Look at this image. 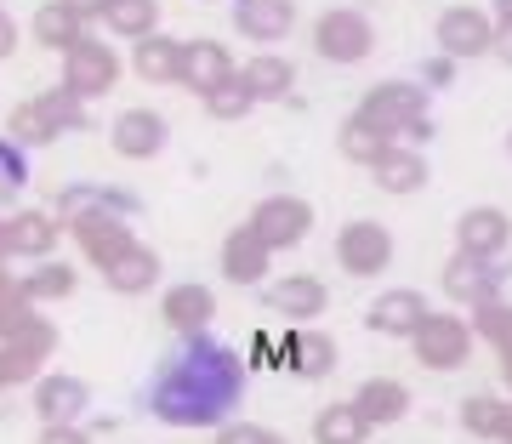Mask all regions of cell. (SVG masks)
Segmentation results:
<instances>
[{"instance_id": "obj_1", "label": "cell", "mask_w": 512, "mask_h": 444, "mask_svg": "<svg viewBox=\"0 0 512 444\" xmlns=\"http://www.w3.org/2000/svg\"><path fill=\"white\" fill-rule=\"evenodd\" d=\"M245 399V365L228 342H217L211 331L183 336L177 348L165 353L154 376H148L143 405L154 422L200 433V427H228L239 416Z\"/></svg>"}, {"instance_id": "obj_2", "label": "cell", "mask_w": 512, "mask_h": 444, "mask_svg": "<svg viewBox=\"0 0 512 444\" xmlns=\"http://www.w3.org/2000/svg\"><path fill=\"white\" fill-rule=\"evenodd\" d=\"M421 114H427V86H416V80H382V86H370L359 97L353 120H365L370 131H382V137L399 143L404 131H410V120H421Z\"/></svg>"}, {"instance_id": "obj_3", "label": "cell", "mask_w": 512, "mask_h": 444, "mask_svg": "<svg viewBox=\"0 0 512 444\" xmlns=\"http://www.w3.org/2000/svg\"><path fill=\"white\" fill-rule=\"evenodd\" d=\"M313 52L325 57V63H342V69L365 63L376 52V29H370V18L359 6H330V12L313 18Z\"/></svg>"}, {"instance_id": "obj_4", "label": "cell", "mask_w": 512, "mask_h": 444, "mask_svg": "<svg viewBox=\"0 0 512 444\" xmlns=\"http://www.w3.org/2000/svg\"><path fill=\"white\" fill-rule=\"evenodd\" d=\"M57 86H69L80 103H92V97L114 92L120 86V52H114L109 40H74L69 52H63V80Z\"/></svg>"}, {"instance_id": "obj_5", "label": "cell", "mask_w": 512, "mask_h": 444, "mask_svg": "<svg viewBox=\"0 0 512 444\" xmlns=\"http://www.w3.org/2000/svg\"><path fill=\"white\" fill-rule=\"evenodd\" d=\"M251 234L268 251H296V245L313 234V205L302 194H268V200H256L251 211Z\"/></svg>"}, {"instance_id": "obj_6", "label": "cell", "mask_w": 512, "mask_h": 444, "mask_svg": "<svg viewBox=\"0 0 512 444\" xmlns=\"http://www.w3.org/2000/svg\"><path fill=\"white\" fill-rule=\"evenodd\" d=\"M410 348L427 370H461L473 359V325L456 314H427L421 319V331L410 336Z\"/></svg>"}, {"instance_id": "obj_7", "label": "cell", "mask_w": 512, "mask_h": 444, "mask_svg": "<svg viewBox=\"0 0 512 444\" xmlns=\"http://www.w3.org/2000/svg\"><path fill=\"white\" fill-rule=\"evenodd\" d=\"M57 348V331L52 319H29L18 336H6L0 342V376H6V388H18V382H40V370H46V359H52Z\"/></svg>"}, {"instance_id": "obj_8", "label": "cell", "mask_w": 512, "mask_h": 444, "mask_svg": "<svg viewBox=\"0 0 512 444\" xmlns=\"http://www.w3.org/2000/svg\"><path fill=\"white\" fill-rule=\"evenodd\" d=\"M433 40H439V52L450 57V63L484 57L490 40H495V18L484 6H450V12H439V23H433Z\"/></svg>"}, {"instance_id": "obj_9", "label": "cell", "mask_w": 512, "mask_h": 444, "mask_svg": "<svg viewBox=\"0 0 512 444\" xmlns=\"http://www.w3.org/2000/svg\"><path fill=\"white\" fill-rule=\"evenodd\" d=\"M336 262H342L353 279H376L387 262H393V234L370 217L342 222V234H336Z\"/></svg>"}, {"instance_id": "obj_10", "label": "cell", "mask_w": 512, "mask_h": 444, "mask_svg": "<svg viewBox=\"0 0 512 444\" xmlns=\"http://www.w3.org/2000/svg\"><path fill=\"white\" fill-rule=\"evenodd\" d=\"M501 279H507V268L501 262H484V257H450L444 262V296L450 302H461V308H484V302H501Z\"/></svg>"}, {"instance_id": "obj_11", "label": "cell", "mask_w": 512, "mask_h": 444, "mask_svg": "<svg viewBox=\"0 0 512 444\" xmlns=\"http://www.w3.org/2000/svg\"><path fill=\"white\" fill-rule=\"evenodd\" d=\"M512 245V217L501 205H473V211H461L456 222V251L461 257H484V262H501Z\"/></svg>"}, {"instance_id": "obj_12", "label": "cell", "mask_w": 512, "mask_h": 444, "mask_svg": "<svg viewBox=\"0 0 512 444\" xmlns=\"http://www.w3.org/2000/svg\"><path fill=\"white\" fill-rule=\"evenodd\" d=\"M29 405H35L40 427H80V416H86V405H92V388H86L80 376L52 370V376H40L35 382Z\"/></svg>"}, {"instance_id": "obj_13", "label": "cell", "mask_w": 512, "mask_h": 444, "mask_svg": "<svg viewBox=\"0 0 512 444\" xmlns=\"http://www.w3.org/2000/svg\"><path fill=\"white\" fill-rule=\"evenodd\" d=\"M109 143L120 160H154V154H165V143H171V126H165V114L154 109H120L109 126Z\"/></svg>"}, {"instance_id": "obj_14", "label": "cell", "mask_w": 512, "mask_h": 444, "mask_svg": "<svg viewBox=\"0 0 512 444\" xmlns=\"http://www.w3.org/2000/svg\"><path fill=\"white\" fill-rule=\"evenodd\" d=\"M80 217H120L131 222L137 217V194H126V188H103V183H69L63 194H57V222L69 228V222Z\"/></svg>"}, {"instance_id": "obj_15", "label": "cell", "mask_w": 512, "mask_h": 444, "mask_svg": "<svg viewBox=\"0 0 512 444\" xmlns=\"http://www.w3.org/2000/svg\"><path fill=\"white\" fill-rule=\"evenodd\" d=\"M433 314L427 308V296L421 291H410V285H399V291H382L376 302H370V314H365V325L376 336H393V342H410V336L421 331V319Z\"/></svg>"}, {"instance_id": "obj_16", "label": "cell", "mask_w": 512, "mask_h": 444, "mask_svg": "<svg viewBox=\"0 0 512 444\" xmlns=\"http://www.w3.org/2000/svg\"><path fill=\"white\" fill-rule=\"evenodd\" d=\"M325 302H330L325 279H313V274H285V279L268 285V314H279L285 325H308V319H319L325 314Z\"/></svg>"}, {"instance_id": "obj_17", "label": "cell", "mask_w": 512, "mask_h": 444, "mask_svg": "<svg viewBox=\"0 0 512 444\" xmlns=\"http://www.w3.org/2000/svg\"><path fill=\"white\" fill-rule=\"evenodd\" d=\"M69 234L80 240V251H86L92 268H114V262L137 245L131 222H120V217H80V222H69Z\"/></svg>"}, {"instance_id": "obj_18", "label": "cell", "mask_w": 512, "mask_h": 444, "mask_svg": "<svg viewBox=\"0 0 512 444\" xmlns=\"http://www.w3.org/2000/svg\"><path fill=\"white\" fill-rule=\"evenodd\" d=\"M165 325L177 336H200L211 331V314H217V296H211V285H200V279H183V285H171L160 302Z\"/></svg>"}, {"instance_id": "obj_19", "label": "cell", "mask_w": 512, "mask_h": 444, "mask_svg": "<svg viewBox=\"0 0 512 444\" xmlns=\"http://www.w3.org/2000/svg\"><path fill=\"white\" fill-rule=\"evenodd\" d=\"M279 365L302 376V382H325L330 370H336V342L325 331H308V325H296L285 336V348H279Z\"/></svg>"}, {"instance_id": "obj_20", "label": "cell", "mask_w": 512, "mask_h": 444, "mask_svg": "<svg viewBox=\"0 0 512 444\" xmlns=\"http://www.w3.org/2000/svg\"><path fill=\"white\" fill-rule=\"evenodd\" d=\"M234 69V52L222 46V40H183V80L177 86H188L194 97H205L211 86H222Z\"/></svg>"}, {"instance_id": "obj_21", "label": "cell", "mask_w": 512, "mask_h": 444, "mask_svg": "<svg viewBox=\"0 0 512 444\" xmlns=\"http://www.w3.org/2000/svg\"><path fill=\"white\" fill-rule=\"evenodd\" d=\"M234 29L245 40L274 46L296 29V0H234Z\"/></svg>"}, {"instance_id": "obj_22", "label": "cell", "mask_w": 512, "mask_h": 444, "mask_svg": "<svg viewBox=\"0 0 512 444\" xmlns=\"http://www.w3.org/2000/svg\"><path fill=\"white\" fill-rule=\"evenodd\" d=\"M268 262H274V251L251 234V222H239L234 234L222 240V279L228 285H262L268 279Z\"/></svg>"}, {"instance_id": "obj_23", "label": "cell", "mask_w": 512, "mask_h": 444, "mask_svg": "<svg viewBox=\"0 0 512 444\" xmlns=\"http://www.w3.org/2000/svg\"><path fill=\"white\" fill-rule=\"evenodd\" d=\"M57 234H63V222L46 217V211H12L6 217V257L46 262L57 251Z\"/></svg>"}, {"instance_id": "obj_24", "label": "cell", "mask_w": 512, "mask_h": 444, "mask_svg": "<svg viewBox=\"0 0 512 444\" xmlns=\"http://www.w3.org/2000/svg\"><path fill=\"white\" fill-rule=\"evenodd\" d=\"M29 35L46 46V52H69L74 40H86V12L74 6V0H46V6H35V18H29Z\"/></svg>"}, {"instance_id": "obj_25", "label": "cell", "mask_w": 512, "mask_h": 444, "mask_svg": "<svg viewBox=\"0 0 512 444\" xmlns=\"http://www.w3.org/2000/svg\"><path fill=\"white\" fill-rule=\"evenodd\" d=\"M353 410H359L370 427H393V422L410 416V388L393 382V376H370V382H359V393H353Z\"/></svg>"}, {"instance_id": "obj_26", "label": "cell", "mask_w": 512, "mask_h": 444, "mask_svg": "<svg viewBox=\"0 0 512 444\" xmlns=\"http://www.w3.org/2000/svg\"><path fill=\"white\" fill-rule=\"evenodd\" d=\"M131 69L143 74L148 86H177V80H183V40H171V35L154 29L148 40L131 46Z\"/></svg>"}, {"instance_id": "obj_27", "label": "cell", "mask_w": 512, "mask_h": 444, "mask_svg": "<svg viewBox=\"0 0 512 444\" xmlns=\"http://www.w3.org/2000/svg\"><path fill=\"white\" fill-rule=\"evenodd\" d=\"M239 74H245V86H251L256 103H291V86H296V63H291V57L256 52Z\"/></svg>"}, {"instance_id": "obj_28", "label": "cell", "mask_w": 512, "mask_h": 444, "mask_svg": "<svg viewBox=\"0 0 512 444\" xmlns=\"http://www.w3.org/2000/svg\"><path fill=\"white\" fill-rule=\"evenodd\" d=\"M370 177H376V188L382 194H416L421 183H427V160H421V148H404V143H393L370 166Z\"/></svg>"}, {"instance_id": "obj_29", "label": "cell", "mask_w": 512, "mask_h": 444, "mask_svg": "<svg viewBox=\"0 0 512 444\" xmlns=\"http://www.w3.org/2000/svg\"><path fill=\"white\" fill-rule=\"evenodd\" d=\"M103 279H109V291H120V296H143V291L160 285V257H154L148 245H131L114 268H103Z\"/></svg>"}, {"instance_id": "obj_30", "label": "cell", "mask_w": 512, "mask_h": 444, "mask_svg": "<svg viewBox=\"0 0 512 444\" xmlns=\"http://www.w3.org/2000/svg\"><path fill=\"white\" fill-rule=\"evenodd\" d=\"M97 23H103L114 40H131V46H137V40H148L160 29V0H114Z\"/></svg>"}, {"instance_id": "obj_31", "label": "cell", "mask_w": 512, "mask_h": 444, "mask_svg": "<svg viewBox=\"0 0 512 444\" xmlns=\"http://www.w3.org/2000/svg\"><path fill=\"white\" fill-rule=\"evenodd\" d=\"M370 439V422L353 410V399H336L313 416V444H365Z\"/></svg>"}, {"instance_id": "obj_32", "label": "cell", "mask_w": 512, "mask_h": 444, "mask_svg": "<svg viewBox=\"0 0 512 444\" xmlns=\"http://www.w3.org/2000/svg\"><path fill=\"white\" fill-rule=\"evenodd\" d=\"M473 336H484L495 348L501 376H507V388H512V302H484V308H473Z\"/></svg>"}, {"instance_id": "obj_33", "label": "cell", "mask_w": 512, "mask_h": 444, "mask_svg": "<svg viewBox=\"0 0 512 444\" xmlns=\"http://www.w3.org/2000/svg\"><path fill=\"white\" fill-rule=\"evenodd\" d=\"M74 262H57V257H46V262H35L29 274H18V285H23V296L29 302H63V296H74Z\"/></svg>"}, {"instance_id": "obj_34", "label": "cell", "mask_w": 512, "mask_h": 444, "mask_svg": "<svg viewBox=\"0 0 512 444\" xmlns=\"http://www.w3.org/2000/svg\"><path fill=\"white\" fill-rule=\"evenodd\" d=\"M29 103L40 109V120H46L57 137H63V131H86V103H80L69 86H46V92L29 97Z\"/></svg>"}, {"instance_id": "obj_35", "label": "cell", "mask_w": 512, "mask_h": 444, "mask_svg": "<svg viewBox=\"0 0 512 444\" xmlns=\"http://www.w3.org/2000/svg\"><path fill=\"white\" fill-rule=\"evenodd\" d=\"M336 148H342V160H353V166H376L387 148H393V137H382V131H370L365 120H342V137H336Z\"/></svg>"}, {"instance_id": "obj_36", "label": "cell", "mask_w": 512, "mask_h": 444, "mask_svg": "<svg viewBox=\"0 0 512 444\" xmlns=\"http://www.w3.org/2000/svg\"><path fill=\"white\" fill-rule=\"evenodd\" d=\"M200 103H205V114H211V120H245V114L256 109V97H251V86H245V74H228V80H222V86H211Z\"/></svg>"}, {"instance_id": "obj_37", "label": "cell", "mask_w": 512, "mask_h": 444, "mask_svg": "<svg viewBox=\"0 0 512 444\" xmlns=\"http://www.w3.org/2000/svg\"><path fill=\"white\" fill-rule=\"evenodd\" d=\"M501 410H507V399H495V393H467V399H461V427H467L473 439H495V433H501Z\"/></svg>"}, {"instance_id": "obj_38", "label": "cell", "mask_w": 512, "mask_h": 444, "mask_svg": "<svg viewBox=\"0 0 512 444\" xmlns=\"http://www.w3.org/2000/svg\"><path fill=\"white\" fill-rule=\"evenodd\" d=\"M29 308H35V302H29V296H23V285H18V274H6V268H0V342H6V336H18L23 325H29Z\"/></svg>"}, {"instance_id": "obj_39", "label": "cell", "mask_w": 512, "mask_h": 444, "mask_svg": "<svg viewBox=\"0 0 512 444\" xmlns=\"http://www.w3.org/2000/svg\"><path fill=\"white\" fill-rule=\"evenodd\" d=\"M6 137H12L18 148H46V143H57V131L40 120L35 103H18V109L6 114Z\"/></svg>"}, {"instance_id": "obj_40", "label": "cell", "mask_w": 512, "mask_h": 444, "mask_svg": "<svg viewBox=\"0 0 512 444\" xmlns=\"http://www.w3.org/2000/svg\"><path fill=\"white\" fill-rule=\"evenodd\" d=\"M23 188H29V160H23V148L12 137H0V205L18 200Z\"/></svg>"}, {"instance_id": "obj_41", "label": "cell", "mask_w": 512, "mask_h": 444, "mask_svg": "<svg viewBox=\"0 0 512 444\" xmlns=\"http://www.w3.org/2000/svg\"><path fill=\"white\" fill-rule=\"evenodd\" d=\"M217 444H285V433H274L262 422H228L217 427Z\"/></svg>"}, {"instance_id": "obj_42", "label": "cell", "mask_w": 512, "mask_h": 444, "mask_svg": "<svg viewBox=\"0 0 512 444\" xmlns=\"http://www.w3.org/2000/svg\"><path fill=\"white\" fill-rule=\"evenodd\" d=\"M35 444H92V433L86 427H40Z\"/></svg>"}, {"instance_id": "obj_43", "label": "cell", "mask_w": 512, "mask_h": 444, "mask_svg": "<svg viewBox=\"0 0 512 444\" xmlns=\"http://www.w3.org/2000/svg\"><path fill=\"white\" fill-rule=\"evenodd\" d=\"M490 57L512 69V23H495V40H490Z\"/></svg>"}, {"instance_id": "obj_44", "label": "cell", "mask_w": 512, "mask_h": 444, "mask_svg": "<svg viewBox=\"0 0 512 444\" xmlns=\"http://www.w3.org/2000/svg\"><path fill=\"white\" fill-rule=\"evenodd\" d=\"M399 143H404V148H421V143H433V120H427V114H421V120H410V131H404Z\"/></svg>"}, {"instance_id": "obj_45", "label": "cell", "mask_w": 512, "mask_h": 444, "mask_svg": "<svg viewBox=\"0 0 512 444\" xmlns=\"http://www.w3.org/2000/svg\"><path fill=\"white\" fill-rule=\"evenodd\" d=\"M427 86H450V74H456V63H450V57H433V63H427Z\"/></svg>"}, {"instance_id": "obj_46", "label": "cell", "mask_w": 512, "mask_h": 444, "mask_svg": "<svg viewBox=\"0 0 512 444\" xmlns=\"http://www.w3.org/2000/svg\"><path fill=\"white\" fill-rule=\"evenodd\" d=\"M12 52H18V23H12L6 12H0V63H6Z\"/></svg>"}, {"instance_id": "obj_47", "label": "cell", "mask_w": 512, "mask_h": 444, "mask_svg": "<svg viewBox=\"0 0 512 444\" xmlns=\"http://www.w3.org/2000/svg\"><path fill=\"white\" fill-rule=\"evenodd\" d=\"M74 6H80V12H86V18H103V12H109L114 0H74Z\"/></svg>"}, {"instance_id": "obj_48", "label": "cell", "mask_w": 512, "mask_h": 444, "mask_svg": "<svg viewBox=\"0 0 512 444\" xmlns=\"http://www.w3.org/2000/svg\"><path fill=\"white\" fill-rule=\"evenodd\" d=\"M495 444H512V399H507V410H501V433H495Z\"/></svg>"}, {"instance_id": "obj_49", "label": "cell", "mask_w": 512, "mask_h": 444, "mask_svg": "<svg viewBox=\"0 0 512 444\" xmlns=\"http://www.w3.org/2000/svg\"><path fill=\"white\" fill-rule=\"evenodd\" d=\"M490 18L495 23H512V0H490Z\"/></svg>"}, {"instance_id": "obj_50", "label": "cell", "mask_w": 512, "mask_h": 444, "mask_svg": "<svg viewBox=\"0 0 512 444\" xmlns=\"http://www.w3.org/2000/svg\"><path fill=\"white\" fill-rule=\"evenodd\" d=\"M6 262L12 257H6V217H0V268H6Z\"/></svg>"}, {"instance_id": "obj_51", "label": "cell", "mask_w": 512, "mask_h": 444, "mask_svg": "<svg viewBox=\"0 0 512 444\" xmlns=\"http://www.w3.org/2000/svg\"><path fill=\"white\" fill-rule=\"evenodd\" d=\"M507 148H512V131H507Z\"/></svg>"}, {"instance_id": "obj_52", "label": "cell", "mask_w": 512, "mask_h": 444, "mask_svg": "<svg viewBox=\"0 0 512 444\" xmlns=\"http://www.w3.org/2000/svg\"><path fill=\"white\" fill-rule=\"evenodd\" d=\"M0 388H6V376H0Z\"/></svg>"}]
</instances>
